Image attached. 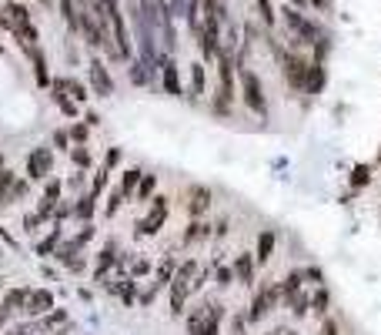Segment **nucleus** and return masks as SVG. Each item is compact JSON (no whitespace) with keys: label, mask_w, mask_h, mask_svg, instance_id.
I'll use <instances>...</instances> for the list:
<instances>
[{"label":"nucleus","mask_w":381,"mask_h":335,"mask_svg":"<svg viewBox=\"0 0 381 335\" xmlns=\"http://www.w3.org/2000/svg\"><path fill=\"white\" fill-rule=\"evenodd\" d=\"M3 20H7V31L14 34V41L27 54H34L37 50V24H34V17H31V11L24 7V0H7L3 4Z\"/></svg>","instance_id":"f257e3e1"},{"label":"nucleus","mask_w":381,"mask_h":335,"mask_svg":"<svg viewBox=\"0 0 381 335\" xmlns=\"http://www.w3.org/2000/svg\"><path fill=\"white\" fill-rule=\"evenodd\" d=\"M201 265L194 259H187L178 265V272L171 278L168 285V305H171V315H184V308H187V299H191V292H194V278H198Z\"/></svg>","instance_id":"f03ea898"},{"label":"nucleus","mask_w":381,"mask_h":335,"mask_svg":"<svg viewBox=\"0 0 381 335\" xmlns=\"http://www.w3.org/2000/svg\"><path fill=\"white\" fill-rule=\"evenodd\" d=\"M278 305H281V285L278 282H261L258 289H254V295H251V305H247V325H258L261 319H268L271 312H275Z\"/></svg>","instance_id":"7ed1b4c3"},{"label":"nucleus","mask_w":381,"mask_h":335,"mask_svg":"<svg viewBox=\"0 0 381 335\" xmlns=\"http://www.w3.org/2000/svg\"><path fill=\"white\" fill-rule=\"evenodd\" d=\"M281 71H285V81H288L291 91H294V94H305L311 61H308L301 50H281Z\"/></svg>","instance_id":"20e7f679"},{"label":"nucleus","mask_w":381,"mask_h":335,"mask_svg":"<svg viewBox=\"0 0 381 335\" xmlns=\"http://www.w3.org/2000/svg\"><path fill=\"white\" fill-rule=\"evenodd\" d=\"M241 97L251 114H258L261 121L268 118V97H264V84L251 67H241Z\"/></svg>","instance_id":"39448f33"},{"label":"nucleus","mask_w":381,"mask_h":335,"mask_svg":"<svg viewBox=\"0 0 381 335\" xmlns=\"http://www.w3.org/2000/svg\"><path fill=\"white\" fill-rule=\"evenodd\" d=\"M61 191H64V184H61V182H47L44 198H41V205H37V212H31L27 218H24V225H27V231H37L34 225H41V221H47L50 214L57 212V201H61Z\"/></svg>","instance_id":"423d86ee"},{"label":"nucleus","mask_w":381,"mask_h":335,"mask_svg":"<svg viewBox=\"0 0 381 335\" xmlns=\"http://www.w3.org/2000/svg\"><path fill=\"white\" fill-rule=\"evenodd\" d=\"M164 221H168V198H164V195H154L151 208H148V214L134 225V231H138L141 238H144V235H157V231L164 228Z\"/></svg>","instance_id":"0eeeda50"},{"label":"nucleus","mask_w":381,"mask_h":335,"mask_svg":"<svg viewBox=\"0 0 381 335\" xmlns=\"http://www.w3.org/2000/svg\"><path fill=\"white\" fill-rule=\"evenodd\" d=\"M50 171H54V151H50L47 144H37V148L27 154V178H31V182H44Z\"/></svg>","instance_id":"6e6552de"},{"label":"nucleus","mask_w":381,"mask_h":335,"mask_svg":"<svg viewBox=\"0 0 381 335\" xmlns=\"http://www.w3.org/2000/svg\"><path fill=\"white\" fill-rule=\"evenodd\" d=\"M231 268H234V282L244 285V289H251L258 282V259H254V252H238L234 261H231Z\"/></svg>","instance_id":"1a4fd4ad"},{"label":"nucleus","mask_w":381,"mask_h":335,"mask_svg":"<svg viewBox=\"0 0 381 335\" xmlns=\"http://www.w3.org/2000/svg\"><path fill=\"white\" fill-rule=\"evenodd\" d=\"M87 77H91V94H97V97H110V94H114V77H110L104 61L91 57V64H87Z\"/></svg>","instance_id":"9d476101"},{"label":"nucleus","mask_w":381,"mask_h":335,"mask_svg":"<svg viewBox=\"0 0 381 335\" xmlns=\"http://www.w3.org/2000/svg\"><path fill=\"white\" fill-rule=\"evenodd\" d=\"M27 295H31V289L17 285V289H10L7 295H3V299H0V325H7V322L14 319V315H24Z\"/></svg>","instance_id":"9b49d317"},{"label":"nucleus","mask_w":381,"mask_h":335,"mask_svg":"<svg viewBox=\"0 0 381 335\" xmlns=\"http://www.w3.org/2000/svg\"><path fill=\"white\" fill-rule=\"evenodd\" d=\"M50 308H54V292L50 289H31L27 305H24V315H27V319H44Z\"/></svg>","instance_id":"f8f14e48"},{"label":"nucleus","mask_w":381,"mask_h":335,"mask_svg":"<svg viewBox=\"0 0 381 335\" xmlns=\"http://www.w3.org/2000/svg\"><path fill=\"white\" fill-rule=\"evenodd\" d=\"M211 188H204V184H191L187 188V214H191V221L194 218H204L208 208H211Z\"/></svg>","instance_id":"ddd939ff"},{"label":"nucleus","mask_w":381,"mask_h":335,"mask_svg":"<svg viewBox=\"0 0 381 335\" xmlns=\"http://www.w3.org/2000/svg\"><path fill=\"white\" fill-rule=\"evenodd\" d=\"M275 245H278L275 228H261L258 245H254V259H258V265H268V261H271V255H275Z\"/></svg>","instance_id":"4468645a"},{"label":"nucleus","mask_w":381,"mask_h":335,"mask_svg":"<svg viewBox=\"0 0 381 335\" xmlns=\"http://www.w3.org/2000/svg\"><path fill=\"white\" fill-rule=\"evenodd\" d=\"M178 265H181V261L174 259V255H164V259H161V265H157V268H154V289L161 292V289H168L171 285V278H174V272H178Z\"/></svg>","instance_id":"2eb2a0df"},{"label":"nucleus","mask_w":381,"mask_h":335,"mask_svg":"<svg viewBox=\"0 0 381 335\" xmlns=\"http://www.w3.org/2000/svg\"><path fill=\"white\" fill-rule=\"evenodd\" d=\"M50 94H54V101H57V107H61L67 118H74L77 114V101L67 94V84H64V77H57V81H50Z\"/></svg>","instance_id":"dca6fc26"},{"label":"nucleus","mask_w":381,"mask_h":335,"mask_svg":"<svg viewBox=\"0 0 381 335\" xmlns=\"http://www.w3.org/2000/svg\"><path fill=\"white\" fill-rule=\"evenodd\" d=\"M161 81H164V91L171 97H181V77H178V64L174 61H161Z\"/></svg>","instance_id":"f3484780"},{"label":"nucleus","mask_w":381,"mask_h":335,"mask_svg":"<svg viewBox=\"0 0 381 335\" xmlns=\"http://www.w3.org/2000/svg\"><path fill=\"white\" fill-rule=\"evenodd\" d=\"M281 305H288V308H291V315H294V319H305L308 312H311V292H308V289L294 292V295H288V299H285V302H281Z\"/></svg>","instance_id":"a211bd4d"},{"label":"nucleus","mask_w":381,"mask_h":335,"mask_svg":"<svg viewBox=\"0 0 381 335\" xmlns=\"http://www.w3.org/2000/svg\"><path fill=\"white\" fill-rule=\"evenodd\" d=\"M324 81H328V71H324V61H311V71H308V88L305 94H321L324 91Z\"/></svg>","instance_id":"6ab92c4d"},{"label":"nucleus","mask_w":381,"mask_h":335,"mask_svg":"<svg viewBox=\"0 0 381 335\" xmlns=\"http://www.w3.org/2000/svg\"><path fill=\"white\" fill-rule=\"evenodd\" d=\"M278 285H281V302H285L288 295H294V292L305 289V272H301V268H291V272L285 275Z\"/></svg>","instance_id":"aec40b11"},{"label":"nucleus","mask_w":381,"mask_h":335,"mask_svg":"<svg viewBox=\"0 0 381 335\" xmlns=\"http://www.w3.org/2000/svg\"><path fill=\"white\" fill-rule=\"evenodd\" d=\"M211 238V225L204 221V218H194L191 225H187V231H184V245H194V242H208Z\"/></svg>","instance_id":"412c9836"},{"label":"nucleus","mask_w":381,"mask_h":335,"mask_svg":"<svg viewBox=\"0 0 381 335\" xmlns=\"http://www.w3.org/2000/svg\"><path fill=\"white\" fill-rule=\"evenodd\" d=\"M328 305H331V292H328V285H318V289L311 292V312H315V319H328Z\"/></svg>","instance_id":"4be33fe9"},{"label":"nucleus","mask_w":381,"mask_h":335,"mask_svg":"<svg viewBox=\"0 0 381 335\" xmlns=\"http://www.w3.org/2000/svg\"><path fill=\"white\" fill-rule=\"evenodd\" d=\"M114 252H117V242H107V245H104V252L97 255V265H94V278H97V282H101V278L107 275V268H110V265L117 261V255H114Z\"/></svg>","instance_id":"5701e85b"},{"label":"nucleus","mask_w":381,"mask_h":335,"mask_svg":"<svg viewBox=\"0 0 381 335\" xmlns=\"http://www.w3.org/2000/svg\"><path fill=\"white\" fill-rule=\"evenodd\" d=\"M141 175H144L141 168H127V171H124L121 188H117V191H121L124 198H134V191H138V184H141Z\"/></svg>","instance_id":"b1692460"},{"label":"nucleus","mask_w":381,"mask_h":335,"mask_svg":"<svg viewBox=\"0 0 381 335\" xmlns=\"http://www.w3.org/2000/svg\"><path fill=\"white\" fill-rule=\"evenodd\" d=\"M31 61H34V77H37V84L41 88H50V74H47V57H44V50L37 47L31 54Z\"/></svg>","instance_id":"393cba45"},{"label":"nucleus","mask_w":381,"mask_h":335,"mask_svg":"<svg viewBox=\"0 0 381 335\" xmlns=\"http://www.w3.org/2000/svg\"><path fill=\"white\" fill-rule=\"evenodd\" d=\"M154 191H157V175H141V184H138V191H134V198L151 201Z\"/></svg>","instance_id":"a878e982"},{"label":"nucleus","mask_w":381,"mask_h":335,"mask_svg":"<svg viewBox=\"0 0 381 335\" xmlns=\"http://www.w3.org/2000/svg\"><path fill=\"white\" fill-rule=\"evenodd\" d=\"M204 94V64H191V101H198Z\"/></svg>","instance_id":"bb28decb"},{"label":"nucleus","mask_w":381,"mask_h":335,"mask_svg":"<svg viewBox=\"0 0 381 335\" xmlns=\"http://www.w3.org/2000/svg\"><path fill=\"white\" fill-rule=\"evenodd\" d=\"M351 188L354 191H361V188H368L371 184V165H354V171H351Z\"/></svg>","instance_id":"cd10ccee"},{"label":"nucleus","mask_w":381,"mask_h":335,"mask_svg":"<svg viewBox=\"0 0 381 335\" xmlns=\"http://www.w3.org/2000/svg\"><path fill=\"white\" fill-rule=\"evenodd\" d=\"M94 201H97V198H94L91 191H87V195H80V201L74 205V214L80 218V221H84V225H87V221L94 218Z\"/></svg>","instance_id":"c85d7f7f"},{"label":"nucleus","mask_w":381,"mask_h":335,"mask_svg":"<svg viewBox=\"0 0 381 335\" xmlns=\"http://www.w3.org/2000/svg\"><path fill=\"white\" fill-rule=\"evenodd\" d=\"M14 182H17V175L10 171V168H3V171H0V208L10 201V188H14Z\"/></svg>","instance_id":"c756f323"},{"label":"nucleus","mask_w":381,"mask_h":335,"mask_svg":"<svg viewBox=\"0 0 381 335\" xmlns=\"http://www.w3.org/2000/svg\"><path fill=\"white\" fill-rule=\"evenodd\" d=\"M64 84H67V94H71V97H74L77 104H80V101H87V97H91V91H87V88H84V84H80V81H74V77H64Z\"/></svg>","instance_id":"7c9ffc66"},{"label":"nucleus","mask_w":381,"mask_h":335,"mask_svg":"<svg viewBox=\"0 0 381 335\" xmlns=\"http://www.w3.org/2000/svg\"><path fill=\"white\" fill-rule=\"evenodd\" d=\"M61 14H64V24L77 31V0H61Z\"/></svg>","instance_id":"2f4dec72"},{"label":"nucleus","mask_w":381,"mask_h":335,"mask_svg":"<svg viewBox=\"0 0 381 335\" xmlns=\"http://www.w3.org/2000/svg\"><path fill=\"white\" fill-rule=\"evenodd\" d=\"M214 282H217V289H231V285H234V268H231V265H221V268L214 272Z\"/></svg>","instance_id":"473e14b6"},{"label":"nucleus","mask_w":381,"mask_h":335,"mask_svg":"<svg viewBox=\"0 0 381 335\" xmlns=\"http://www.w3.org/2000/svg\"><path fill=\"white\" fill-rule=\"evenodd\" d=\"M301 272H305V285H315V289L324 285V272H321L318 265H308V268H301Z\"/></svg>","instance_id":"72a5a7b5"},{"label":"nucleus","mask_w":381,"mask_h":335,"mask_svg":"<svg viewBox=\"0 0 381 335\" xmlns=\"http://www.w3.org/2000/svg\"><path fill=\"white\" fill-rule=\"evenodd\" d=\"M127 265H131V272H127V275H131L134 282H138L141 275H148V272H151V261H148V259H131Z\"/></svg>","instance_id":"f704fd0d"},{"label":"nucleus","mask_w":381,"mask_h":335,"mask_svg":"<svg viewBox=\"0 0 381 335\" xmlns=\"http://www.w3.org/2000/svg\"><path fill=\"white\" fill-rule=\"evenodd\" d=\"M57 242H61V228L54 231V235H47L44 242L37 245V255H50V252H54V248H57Z\"/></svg>","instance_id":"c9c22d12"},{"label":"nucleus","mask_w":381,"mask_h":335,"mask_svg":"<svg viewBox=\"0 0 381 335\" xmlns=\"http://www.w3.org/2000/svg\"><path fill=\"white\" fill-rule=\"evenodd\" d=\"M258 11H261L264 27H275V7H271V0H258Z\"/></svg>","instance_id":"e433bc0d"},{"label":"nucleus","mask_w":381,"mask_h":335,"mask_svg":"<svg viewBox=\"0 0 381 335\" xmlns=\"http://www.w3.org/2000/svg\"><path fill=\"white\" fill-rule=\"evenodd\" d=\"M71 158H74V165H77V168H91V151H87L84 144H77L74 151H71Z\"/></svg>","instance_id":"4c0bfd02"},{"label":"nucleus","mask_w":381,"mask_h":335,"mask_svg":"<svg viewBox=\"0 0 381 335\" xmlns=\"http://www.w3.org/2000/svg\"><path fill=\"white\" fill-rule=\"evenodd\" d=\"M67 135H71V141L84 144V141H87V135H91V124H74V128H71Z\"/></svg>","instance_id":"58836bf2"},{"label":"nucleus","mask_w":381,"mask_h":335,"mask_svg":"<svg viewBox=\"0 0 381 335\" xmlns=\"http://www.w3.org/2000/svg\"><path fill=\"white\" fill-rule=\"evenodd\" d=\"M121 205H124V195H121V191H117V188H114V191H110V205H107V214L114 218V214H117V208H121Z\"/></svg>","instance_id":"ea45409f"},{"label":"nucleus","mask_w":381,"mask_h":335,"mask_svg":"<svg viewBox=\"0 0 381 335\" xmlns=\"http://www.w3.org/2000/svg\"><path fill=\"white\" fill-rule=\"evenodd\" d=\"M338 332H341V329H338V319H331V315L321 319V335H338Z\"/></svg>","instance_id":"a19ab883"},{"label":"nucleus","mask_w":381,"mask_h":335,"mask_svg":"<svg viewBox=\"0 0 381 335\" xmlns=\"http://www.w3.org/2000/svg\"><path fill=\"white\" fill-rule=\"evenodd\" d=\"M117 161H121V148H110V151H107V158H104V168L110 171V168L117 165Z\"/></svg>","instance_id":"79ce46f5"},{"label":"nucleus","mask_w":381,"mask_h":335,"mask_svg":"<svg viewBox=\"0 0 381 335\" xmlns=\"http://www.w3.org/2000/svg\"><path fill=\"white\" fill-rule=\"evenodd\" d=\"M187 4H191V0H171V17H174V14H187Z\"/></svg>","instance_id":"37998d69"},{"label":"nucleus","mask_w":381,"mask_h":335,"mask_svg":"<svg viewBox=\"0 0 381 335\" xmlns=\"http://www.w3.org/2000/svg\"><path fill=\"white\" fill-rule=\"evenodd\" d=\"M54 144H57V148H67V144H71V135H67V131H54Z\"/></svg>","instance_id":"c03bdc74"},{"label":"nucleus","mask_w":381,"mask_h":335,"mask_svg":"<svg viewBox=\"0 0 381 335\" xmlns=\"http://www.w3.org/2000/svg\"><path fill=\"white\" fill-rule=\"evenodd\" d=\"M228 218H221V221H217V225H214V235H217V238H224V235H228Z\"/></svg>","instance_id":"a18cd8bd"},{"label":"nucleus","mask_w":381,"mask_h":335,"mask_svg":"<svg viewBox=\"0 0 381 335\" xmlns=\"http://www.w3.org/2000/svg\"><path fill=\"white\" fill-rule=\"evenodd\" d=\"M275 335H298L294 329H288V325H281V329H275Z\"/></svg>","instance_id":"49530a36"},{"label":"nucleus","mask_w":381,"mask_h":335,"mask_svg":"<svg viewBox=\"0 0 381 335\" xmlns=\"http://www.w3.org/2000/svg\"><path fill=\"white\" fill-rule=\"evenodd\" d=\"M0 27H7V20H3V7H0Z\"/></svg>","instance_id":"de8ad7c7"},{"label":"nucleus","mask_w":381,"mask_h":335,"mask_svg":"<svg viewBox=\"0 0 381 335\" xmlns=\"http://www.w3.org/2000/svg\"><path fill=\"white\" fill-rule=\"evenodd\" d=\"M0 171H3V158H0Z\"/></svg>","instance_id":"09e8293b"},{"label":"nucleus","mask_w":381,"mask_h":335,"mask_svg":"<svg viewBox=\"0 0 381 335\" xmlns=\"http://www.w3.org/2000/svg\"><path fill=\"white\" fill-rule=\"evenodd\" d=\"M264 335H275V332H264Z\"/></svg>","instance_id":"8fccbe9b"},{"label":"nucleus","mask_w":381,"mask_h":335,"mask_svg":"<svg viewBox=\"0 0 381 335\" xmlns=\"http://www.w3.org/2000/svg\"><path fill=\"white\" fill-rule=\"evenodd\" d=\"M0 255H3V248H0Z\"/></svg>","instance_id":"3c124183"},{"label":"nucleus","mask_w":381,"mask_h":335,"mask_svg":"<svg viewBox=\"0 0 381 335\" xmlns=\"http://www.w3.org/2000/svg\"><path fill=\"white\" fill-rule=\"evenodd\" d=\"M0 50H3V47H0Z\"/></svg>","instance_id":"603ef678"}]
</instances>
